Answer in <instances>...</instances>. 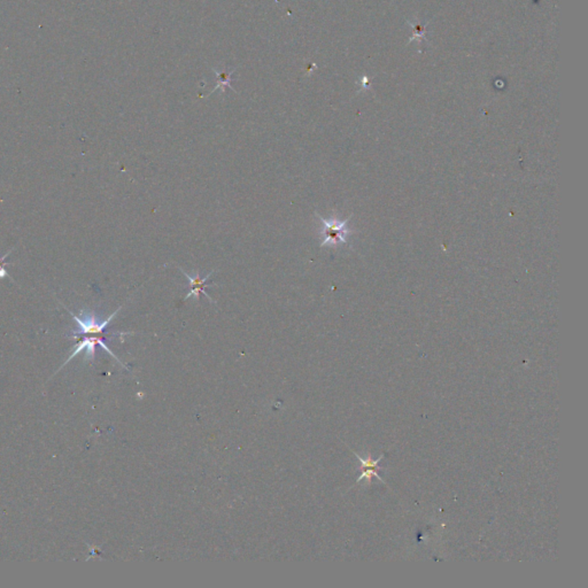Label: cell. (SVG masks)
Returning a JSON list of instances; mask_svg holds the SVG:
<instances>
[{"label": "cell", "instance_id": "6da1fadb", "mask_svg": "<svg viewBox=\"0 0 588 588\" xmlns=\"http://www.w3.org/2000/svg\"><path fill=\"white\" fill-rule=\"evenodd\" d=\"M121 308L122 307H120V308L116 310V312H113L108 319L101 322L97 319V316H96L94 312L81 310V316H77L64 307V310H67L70 315L73 316V319L79 324V330L74 331L73 334L69 336V338L76 339V338H79L81 336H103V332L106 330L107 327L112 322V320L118 315V312L121 310Z\"/></svg>", "mask_w": 588, "mask_h": 588}, {"label": "cell", "instance_id": "7a4b0ae2", "mask_svg": "<svg viewBox=\"0 0 588 588\" xmlns=\"http://www.w3.org/2000/svg\"><path fill=\"white\" fill-rule=\"evenodd\" d=\"M317 219L322 222L321 236L323 237L321 246H338L340 244L347 243V237L349 236L351 230L349 229V220L339 221V220H325L316 214Z\"/></svg>", "mask_w": 588, "mask_h": 588}, {"label": "cell", "instance_id": "3957f363", "mask_svg": "<svg viewBox=\"0 0 588 588\" xmlns=\"http://www.w3.org/2000/svg\"><path fill=\"white\" fill-rule=\"evenodd\" d=\"M76 339H79V343H77V345H76L75 349H74L73 353L70 354L69 358H68L67 361L64 362V366H62V367H61L60 369H62V368H64V366H66V364L68 363V362L72 361V360H73L74 358V356H76V355L79 354V353L81 352H83V351H84L85 352V358H86V360H90V361H92V360H94V354H96V347H97V346H101V347H103V349H105V351H106V352L108 353V354L112 355L113 358H115L116 361L120 362V360H118V358H116L115 354H114V353H113L112 351H111V349H108V346H107L106 344H105V341H103V340H105V337L81 336L79 337V338H76ZM120 363H121V362H120Z\"/></svg>", "mask_w": 588, "mask_h": 588}, {"label": "cell", "instance_id": "277c9868", "mask_svg": "<svg viewBox=\"0 0 588 588\" xmlns=\"http://www.w3.org/2000/svg\"><path fill=\"white\" fill-rule=\"evenodd\" d=\"M179 269L182 270V273H184V276L188 278V285H190V291L188 293L185 295L184 300H188V298L194 297L197 300H199V297H200V294H203L205 297L210 301V303H214L212 298L208 295L206 291H205V288H212L213 285H208L207 284V281L210 278L214 271L212 273H208L205 278H201L200 275L199 273H196L194 276H191V275H188L185 270H183L182 268H179Z\"/></svg>", "mask_w": 588, "mask_h": 588}, {"label": "cell", "instance_id": "5b68a950", "mask_svg": "<svg viewBox=\"0 0 588 588\" xmlns=\"http://www.w3.org/2000/svg\"><path fill=\"white\" fill-rule=\"evenodd\" d=\"M353 453H354V454L356 455V458H358V461L361 462L362 470H363V473H362L361 476L358 477V480H356V482H361V480H363V479H366V480H367L368 482H371V477L373 476L377 477V479H379V480H382V482H384V480H383V479L380 478V476H379L378 475V470L379 469H380V468L378 467V464L379 462L382 461L383 455L382 456H380V458H378V460H375V461H373V460H371V458H370V455H368L367 458H361L360 455L356 454V453H355L354 451H353ZM385 482L386 484V482Z\"/></svg>", "mask_w": 588, "mask_h": 588}, {"label": "cell", "instance_id": "8992f818", "mask_svg": "<svg viewBox=\"0 0 588 588\" xmlns=\"http://www.w3.org/2000/svg\"><path fill=\"white\" fill-rule=\"evenodd\" d=\"M13 251H14V249H11V251L4 255V256H0V279L7 278V277H9V273H7L6 269L4 268V266H5V264H9V262H5V260H6L7 256H9Z\"/></svg>", "mask_w": 588, "mask_h": 588}]
</instances>
